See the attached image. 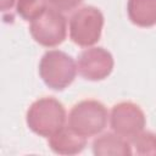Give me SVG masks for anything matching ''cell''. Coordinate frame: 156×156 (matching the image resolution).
I'll list each match as a JSON object with an SVG mask.
<instances>
[{
	"instance_id": "7a4b0ae2",
	"label": "cell",
	"mask_w": 156,
	"mask_h": 156,
	"mask_svg": "<svg viewBox=\"0 0 156 156\" xmlns=\"http://www.w3.org/2000/svg\"><path fill=\"white\" fill-rule=\"evenodd\" d=\"M43 80L52 89L61 90L72 83L76 76V66L71 56L62 51H48L39 67Z\"/></svg>"
},
{
	"instance_id": "52a82bcc",
	"label": "cell",
	"mask_w": 156,
	"mask_h": 156,
	"mask_svg": "<svg viewBox=\"0 0 156 156\" xmlns=\"http://www.w3.org/2000/svg\"><path fill=\"white\" fill-rule=\"evenodd\" d=\"M113 66L112 56L102 48H94L80 54L78 60L79 73L87 79L98 80L106 77Z\"/></svg>"
},
{
	"instance_id": "5b68a950",
	"label": "cell",
	"mask_w": 156,
	"mask_h": 156,
	"mask_svg": "<svg viewBox=\"0 0 156 156\" xmlns=\"http://www.w3.org/2000/svg\"><path fill=\"white\" fill-rule=\"evenodd\" d=\"M101 27V12L94 7H84L71 20V38L79 45H91L99 39Z\"/></svg>"
},
{
	"instance_id": "8992f818",
	"label": "cell",
	"mask_w": 156,
	"mask_h": 156,
	"mask_svg": "<svg viewBox=\"0 0 156 156\" xmlns=\"http://www.w3.org/2000/svg\"><path fill=\"white\" fill-rule=\"evenodd\" d=\"M145 124L144 115L138 106L123 102L116 105L112 110L111 126L122 138H135Z\"/></svg>"
},
{
	"instance_id": "ba28073f",
	"label": "cell",
	"mask_w": 156,
	"mask_h": 156,
	"mask_svg": "<svg viewBox=\"0 0 156 156\" xmlns=\"http://www.w3.org/2000/svg\"><path fill=\"white\" fill-rule=\"evenodd\" d=\"M54 151L60 154H73L79 152L85 145V136H82L73 132L71 128H62L56 134L52 135L50 141Z\"/></svg>"
},
{
	"instance_id": "3957f363",
	"label": "cell",
	"mask_w": 156,
	"mask_h": 156,
	"mask_svg": "<svg viewBox=\"0 0 156 156\" xmlns=\"http://www.w3.org/2000/svg\"><path fill=\"white\" fill-rule=\"evenodd\" d=\"M107 112L98 101H82L76 105L69 115V128L82 136L99 133L106 126Z\"/></svg>"
},
{
	"instance_id": "4fadbf2b",
	"label": "cell",
	"mask_w": 156,
	"mask_h": 156,
	"mask_svg": "<svg viewBox=\"0 0 156 156\" xmlns=\"http://www.w3.org/2000/svg\"><path fill=\"white\" fill-rule=\"evenodd\" d=\"M13 1L15 0H1V9H2V11H6L9 7H11L13 5Z\"/></svg>"
},
{
	"instance_id": "30bf717a",
	"label": "cell",
	"mask_w": 156,
	"mask_h": 156,
	"mask_svg": "<svg viewBox=\"0 0 156 156\" xmlns=\"http://www.w3.org/2000/svg\"><path fill=\"white\" fill-rule=\"evenodd\" d=\"M46 10V0H18L17 11L24 20L33 21Z\"/></svg>"
},
{
	"instance_id": "6da1fadb",
	"label": "cell",
	"mask_w": 156,
	"mask_h": 156,
	"mask_svg": "<svg viewBox=\"0 0 156 156\" xmlns=\"http://www.w3.org/2000/svg\"><path fill=\"white\" fill-rule=\"evenodd\" d=\"M27 122L29 128L40 135H54L63 128L65 110L55 99H40L28 111Z\"/></svg>"
},
{
	"instance_id": "7c38bea8",
	"label": "cell",
	"mask_w": 156,
	"mask_h": 156,
	"mask_svg": "<svg viewBox=\"0 0 156 156\" xmlns=\"http://www.w3.org/2000/svg\"><path fill=\"white\" fill-rule=\"evenodd\" d=\"M82 0H50L54 9L57 11H71L73 7L80 4Z\"/></svg>"
},
{
	"instance_id": "9c48e42d",
	"label": "cell",
	"mask_w": 156,
	"mask_h": 156,
	"mask_svg": "<svg viewBox=\"0 0 156 156\" xmlns=\"http://www.w3.org/2000/svg\"><path fill=\"white\" fill-rule=\"evenodd\" d=\"M128 13L135 24L154 26L156 23V0H129Z\"/></svg>"
},
{
	"instance_id": "8fae6325",
	"label": "cell",
	"mask_w": 156,
	"mask_h": 156,
	"mask_svg": "<svg viewBox=\"0 0 156 156\" xmlns=\"http://www.w3.org/2000/svg\"><path fill=\"white\" fill-rule=\"evenodd\" d=\"M134 145L138 147L139 154H156V135L152 133H144L136 135Z\"/></svg>"
},
{
	"instance_id": "277c9868",
	"label": "cell",
	"mask_w": 156,
	"mask_h": 156,
	"mask_svg": "<svg viewBox=\"0 0 156 156\" xmlns=\"http://www.w3.org/2000/svg\"><path fill=\"white\" fill-rule=\"evenodd\" d=\"M30 33L34 39L45 46H55L63 41L66 35L65 17L54 7L46 10L32 21Z\"/></svg>"
}]
</instances>
